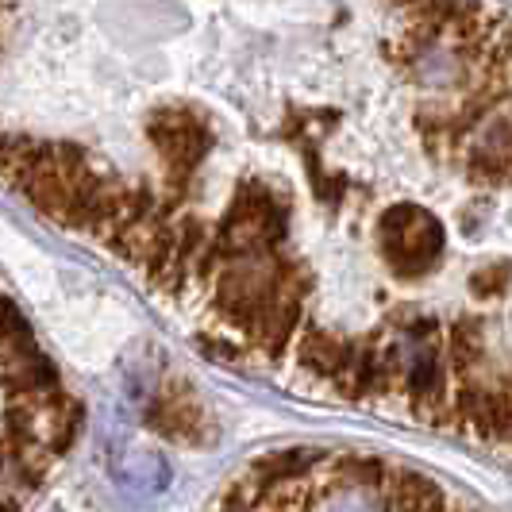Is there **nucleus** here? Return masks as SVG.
<instances>
[{
	"label": "nucleus",
	"instance_id": "nucleus-7",
	"mask_svg": "<svg viewBox=\"0 0 512 512\" xmlns=\"http://www.w3.org/2000/svg\"><path fill=\"white\" fill-rule=\"evenodd\" d=\"M409 70L416 74L420 85H432V89H455V85L470 89V77H466L462 54L455 51V47H443V43L428 47V51L412 62Z\"/></svg>",
	"mask_w": 512,
	"mask_h": 512
},
{
	"label": "nucleus",
	"instance_id": "nucleus-8",
	"mask_svg": "<svg viewBox=\"0 0 512 512\" xmlns=\"http://www.w3.org/2000/svg\"><path fill=\"white\" fill-rule=\"evenodd\" d=\"M328 462L324 451H305V447H289V451H278V455H266V459L255 462V474L262 486H278V482H293V478H308L312 466Z\"/></svg>",
	"mask_w": 512,
	"mask_h": 512
},
{
	"label": "nucleus",
	"instance_id": "nucleus-12",
	"mask_svg": "<svg viewBox=\"0 0 512 512\" xmlns=\"http://www.w3.org/2000/svg\"><path fill=\"white\" fill-rule=\"evenodd\" d=\"M393 4H401V8H416L420 0H393Z\"/></svg>",
	"mask_w": 512,
	"mask_h": 512
},
{
	"label": "nucleus",
	"instance_id": "nucleus-11",
	"mask_svg": "<svg viewBox=\"0 0 512 512\" xmlns=\"http://www.w3.org/2000/svg\"><path fill=\"white\" fill-rule=\"evenodd\" d=\"M505 278H509V270H482L478 278H474V293L478 297H486V293H501V285H505Z\"/></svg>",
	"mask_w": 512,
	"mask_h": 512
},
{
	"label": "nucleus",
	"instance_id": "nucleus-10",
	"mask_svg": "<svg viewBox=\"0 0 512 512\" xmlns=\"http://www.w3.org/2000/svg\"><path fill=\"white\" fill-rule=\"evenodd\" d=\"M447 351H451V366L462 378H474L478 362H482V351H486V335H482V324L478 320H459L451 328V339H447Z\"/></svg>",
	"mask_w": 512,
	"mask_h": 512
},
{
	"label": "nucleus",
	"instance_id": "nucleus-2",
	"mask_svg": "<svg viewBox=\"0 0 512 512\" xmlns=\"http://www.w3.org/2000/svg\"><path fill=\"white\" fill-rule=\"evenodd\" d=\"M147 131H151V143L158 147V154L170 162L166 197L181 201L185 185H189V174L197 170V162L212 147V135L201 124V116L189 112V108H158L151 116V124H147Z\"/></svg>",
	"mask_w": 512,
	"mask_h": 512
},
{
	"label": "nucleus",
	"instance_id": "nucleus-6",
	"mask_svg": "<svg viewBox=\"0 0 512 512\" xmlns=\"http://www.w3.org/2000/svg\"><path fill=\"white\" fill-rule=\"evenodd\" d=\"M297 359H301L305 370L335 382L339 370L351 359V343L332 332H324V328H312V324H308V328H301V335H297Z\"/></svg>",
	"mask_w": 512,
	"mask_h": 512
},
{
	"label": "nucleus",
	"instance_id": "nucleus-5",
	"mask_svg": "<svg viewBox=\"0 0 512 512\" xmlns=\"http://www.w3.org/2000/svg\"><path fill=\"white\" fill-rule=\"evenodd\" d=\"M382 501L389 512H451L443 489L416 470H393L382 486Z\"/></svg>",
	"mask_w": 512,
	"mask_h": 512
},
{
	"label": "nucleus",
	"instance_id": "nucleus-9",
	"mask_svg": "<svg viewBox=\"0 0 512 512\" xmlns=\"http://www.w3.org/2000/svg\"><path fill=\"white\" fill-rule=\"evenodd\" d=\"M116 478H120V486L128 489L143 486L147 493H158L170 478V466L154 451H128V459L116 462Z\"/></svg>",
	"mask_w": 512,
	"mask_h": 512
},
{
	"label": "nucleus",
	"instance_id": "nucleus-4",
	"mask_svg": "<svg viewBox=\"0 0 512 512\" xmlns=\"http://www.w3.org/2000/svg\"><path fill=\"white\" fill-rule=\"evenodd\" d=\"M297 332H301V297L278 285L274 301L266 305V312H262V320H258L255 335H251V343H255V347H262L270 359H278L285 347H289V339H293Z\"/></svg>",
	"mask_w": 512,
	"mask_h": 512
},
{
	"label": "nucleus",
	"instance_id": "nucleus-1",
	"mask_svg": "<svg viewBox=\"0 0 512 512\" xmlns=\"http://www.w3.org/2000/svg\"><path fill=\"white\" fill-rule=\"evenodd\" d=\"M382 235L385 262L393 266V274L401 278H420L436 266L443 251V228L432 212L416 205H393L378 224Z\"/></svg>",
	"mask_w": 512,
	"mask_h": 512
},
{
	"label": "nucleus",
	"instance_id": "nucleus-3",
	"mask_svg": "<svg viewBox=\"0 0 512 512\" xmlns=\"http://www.w3.org/2000/svg\"><path fill=\"white\" fill-rule=\"evenodd\" d=\"M147 424L154 432L170 439H185V443H205L208 439V420L201 405L193 401L189 385H166L158 397H154L151 412H147Z\"/></svg>",
	"mask_w": 512,
	"mask_h": 512
}]
</instances>
